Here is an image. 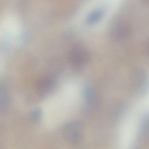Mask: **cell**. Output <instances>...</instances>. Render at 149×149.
I'll return each mask as SVG.
<instances>
[{
    "instance_id": "cell-1",
    "label": "cell",
    "mask_w": 149,
    "mask_h": 149,
    "mask_svg": "<svg viewBox=\"0 0 149 149\" xmlns=\"http://www.w3.org/2000/svg\"><path fill=\"white\" fill-rule=\"evenodd\" d=\"M89 53L83 46L77 45L73 47L69 53V61L76 71L82 70L89 61Z\"/></svg>"
},
{
    "instance_id": "cell-2",
    "label": "cell",
    "mask_w": 149,
    "mask_h": 149,
    "mask_svg": "<svg viewBox=\"0 0 149 149\" xmlns=\"http://www.w3.org/2000/svg\"><path fill=\"white\" fill-rule=\"evenodd\" d=\"M85 127L80 121H74L68 123L63 127V136L68 142L76 144L81 141L84 136Z\"/></svg>"
},
{
    "instance_id": "cell-3",
    "label": "cell",
    "mask_w": 149,
    "mask_h": 149,
    "mask_svg": "<svg viewBox=\"0 0 149 149\" xmlns=\"http://www.w3.org/2000/svg\"><path fill=\"white\" fill-rule=\"evenodd\" d=\"M130 25L123 20L116 21L111 29V35L112 38L118 41L126 40L130 36Z\"/></svg>"
},
{
    "instance_id": "cell-4",
    "label": "cell",
    "mask_w": 149,
    "mask_h": 149,
    "mask_svg": "<svg viewBox=\"0 0 149 149\" xmlns=\"http://www.w3.org/2000/svg\"><path fill=\"white\" fill-rule=\"evenodd\" d=\"M83 96L87 105L91 109H96L99 105V99L95 91L91 87L86 86L82 90Z\"/></svg>"
},
{
    "instance_id": "cell-5",
    "label": "cell",
    "mask_w": 149,
    "mask_h": 149,
    "mask_svg": "<svg viewBox=\"0 0 149 149\" xmlns=\"http://www.w3.org/2000/svg\"><path fill=\"white\" fill-rule=\"evenodd\" d=\"M104 11L102 8H97L91 12L86 18V22L88 25H93L101 20L103 17Z\"/></svg>"
},
{
    "instance_id": "cell-6",
    "label": "cell",
    "mask_w": 149,
    "mask_h": 149,
    "mask_svg": "<svg viewBox=\"0 0 149 149\" xmlns=\"http://www.w3.org/2000/svg\"><path fill=\"white\" fill-rule=\"evenodd\" d=\"M55 84V80L52 77H48L40 80L37 84L38 90L42 92H47L52 89Z\"/></svg>"
},
{
    "instance_id": "cell-7",
    "label": "cell",
    "mask_w": 149,
    "mask_h": 149,
    "mask_svg": "<svg viewBox=\"0 0 149 149\" xmlns=\"http://www.w3.org/2000/svg\"><path fill=\"white\" fill-rule=\"evenodd\" d=\"M9 103L8 95L4 87L0 86V109L6 108Z\"/></svg>"
},
{
    "instance_id": "cell-8",
    "label": "cell",
    "mask_w": 149,
    "mask_h": 149,
    "mask_svg": "<svg viewBox=\"0 0 149 149\" xmlns=\"http://www.w3.org/2000/svg\"><path fill=\"white\" fill-rule=\"evenodd\" d=\"M41 110L40 109H36L32 111L31 114V118L32 121L35 123L39 122L40 120L42 117Z\"/></svg>"
},
{
    "instance_id": "cell-9",
    "label": "cell",
    "mask_w": 149,
    "mask_h": 149,
    "mask_svg": "<svg viewBox=\"0 0 149 149\" xmlns=\"http://www.w3.org/2000/svg\"><path fill=\"white\" fill-rule=\"evenodd\" d=\"M141 1H142L144 3H147L148 1H149V0H141Z\"/></svg>"
}]
</instances>
